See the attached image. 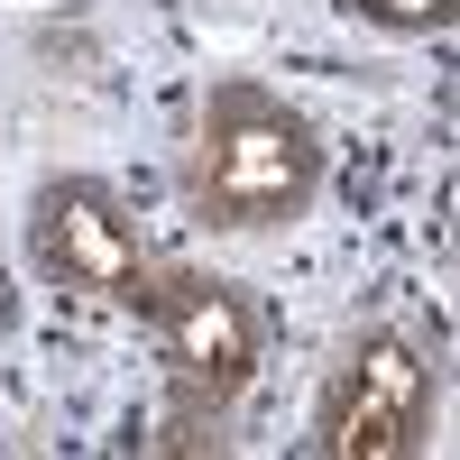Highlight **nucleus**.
Instances as JSON below:
<instances>
[{"instance_id": "f257e3e1", "label": "nucleus", "mask_w": 460, "mask_h": 460, "mask_svg": "<svg viewBox=\"0 0 460 460\" xmlns=\"http://www.w3.org/2000/svg\"><path fill=\"white\" fill-rule=\"evenodd\" d=\"M323 184H332L323 129L258 74H212L194 102L184 166H175L184 221L212 240H277L323 203Z\"/></svg>"}, {"instance_id": "f03ea898", "label": "nucleus", "mask_w": 460, "mask_h": 460, "mask_svg": "<svg viewBox=\"0 0 460 460\" xmlns=\"http://www.w3.org/2000/svg\"><path fill=\"white\" fill-rule=\"evenodd\" d=\"M147 341H157V451H221L230 414L249 405L267 377V314L240 277L221 267H184L166 258L157 286L138 304Z\"/></svg>"}, {"instance_id": "7ed1b4c3", "label": "nucleus", "mask_w": 460, "mask_h": 460, "mask_svg": "<svg viewBox=\"0 0 460 460\" xmlns=\"http://www.w3.org/2000/svg\"><path fill=\"white\" fill-rule=\"evenodd\" d=\"M442 424V350L414 323H359L314 377L304 451L314 460H414Z\"/></svg>"}, {"instance_id": "20e7f679", "label": "nucleus", "mask_w": 460, "mask_h": 460, "mask_svg": "<svg viewBox=\"0 0 460 460\" xmlns=\"http://www.w3.org/2000/svg\"><path fill=\"white\" fill-rule=\"evenodd\" d=\"M19 249L37 267V286H56L65 304H102V314H129L138 323V304L147 286H157V249H147V230L129 212L120 184H102V175H47L28 194V221H19Z\"/></svg>"}, {"instance_id": "39448f33", "label": "nucleus", "mask_w": 460, "mask_h": 460, "mask_svg": "<svg viewBox=\"0 0 460 460\" xmlns=\"http://www.w3.org/2000/svg\"><path fill=\"white\" fill-rule=\"evenodd\" d=\"M332 10L359 19V28H377V37H442L460 0H332Z\"/></svg>"}]
</instances>
